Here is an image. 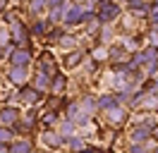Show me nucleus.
Instances as JSON below:
<instances>
[{
  "label": "nucleus",
  "mask_w": 158,
  "mask_h": 153,
  "mask_svg": "<svg viewBox=\"0 0 158 153\" xmlns=\"http://www.w3.org/2000/svg\"><path fill=\"white\" fill-rule=\"evenodd\" d=\"M127 153H148V151H146V146H144V143H129V146H127Z\"/></svg>",
  "instance_id": "nucleus-31"
},
{
  "label": "nucleus",
  "mask_w": 158,
  "mask_h": 153,
  "mask_svg": "<svg viewBox=\"0 0 158 153\" xmlns=\"http://www.w3.org/2000/svg\"><path fill=\"white\" fill-rule=\"evenodd\" d=\"M103 115H106V122L110 127H122L129 120V108L118 103V105H113V108H108V110H103Z\"/></svg>",
  "instance_id": "nucleus-4"
},
{
  "label": "nucleus",
  "mask_w": 158,
  "mask_h": 153,
  "mask_svg": "<svg viewBox=\"0 0 158 153\" xmlns=\"http://www.w3.org/2000/svg\"><path fill=\"white\" fill-rule=\"evenodd\" d=\"M2 2H5V5H10V2H12V0H2Z\"/></svg>",
  "instance_id": "nucleus-35"
},
{
  "label": "nucleus",
  "mask_w": 158,
  "mask_h": 153,
  "mask_svg": "<svg viewBox=\"0 0 158 153\" xmlns=\"http://www.w3.org/2000/svg\"><path fill=\"white\" fill-rule=\"evenodd\" d=\"M125 5H127V10L132 12V10H139V7H146L148 0H125Z\"/></svg>",
  "instance_id": "nucleus-30"
},
{
  "label": "nucleus",
  "mask_w": 158,
  "mask_h": 153,
  "mask_svg": "<svg viewBox=\"0 0 158 153\" xmlns=\"http://www.w3.org/2000/svg\"><path fill=\"white\" fill-rule=\"evenodd\" d=\"M34 153H41V151H34Z\"/></svg>",
  "instance_id": "nucleus-39"
},
{
  "label": "nucleus",
  "mask_w": 158,
  "mask_h": 153,
  "mask_svg": "<svg viewBox=\"0 0 158 153\" xmlns=\"http://www.w3.org/2000/svg\"><path fill=\"white\" fill-rule=\"evenodd\" d=\"M156 74H158V62H156Z\"/></svg>",
  "instance_id": "nucleus-36"
},
{
  "label": "nucleus",
  "mask_w": 158,
  "mask_h": 153,
  "mask_svg": "<svg viewBox=\"0 0 158 153\" xmlns=\"http://www.w3.org/2000/svg\"><path fill=\"white\" fill-rule=\"evenodd\" d=\"M153 153H158V146H156V151H153Z\"/></svg>",
  "instance_id": "nucleus-37"
},
{
  "label": "nucleus",
  "mask_w": 158,
  "mask_h": 153,
  "mask_svg": "<svg viewBox=\"0 0 158 153\" xmlns=\"http://www.w3.org/2000/svg\"><path fill=\"white\" fill-rule=\"evenodd\" d=\"M91 2H98V0H91Z\"/></svg>",
  "instance_id": "nucleus-38"
},
{
  "label": "nucleus",
  "mask_w": 158,
  "mask_h": 153,
  "mask_svg": "<svg viewBox=\"0 0 158 153\" xmlns=\"http://www.w3.org/2000/svg\"><path fill=\"white\" fill-rule=\"evenodd\" d=\"M91 60L94 62H106L108 60V46H101V48H91Z\"/></svg>",
  "instance_id": "nucleus-26"
},
{
  "label": "nucleus",
  "mask_w": 158,
  "mask_h": 153,
  "mask_svg": "<svg viewBox=\"0 0 158 153\" xmlns=\"http://www.w3.org/2000/svg\"><path fill=\"white\" fill-rule=\"evenodd\" d=\"M84 146H86L84 134H72V136H65V148H69L72 153H79Z\"/></svg>",
  "instance_id": "nucleus-17"
},
{
  "label": "nucleus",
  "mask_w": 158,
  "mask_h": 153,
  "mask_svg": "<svg viewBox=\"0 0 158 153\" xmlns=\"http://www.w3.org/2000/svg\"><path fill=\"white\" fill-rule=\"evenodd\" d=\"M0 153H10V143L0 141Z\"/></svg>",
  "instance_id": "nucleus-33"
},
{
  "label": "nucleus",
  "mask_w": 158,
  "mask_h": 153,
  "mask_svg": "<svg viewBox=\"0 0 158 153\" xmlns=\"http://www.w3.org/2000/svg\"><path fill=\"white\" fill-rule=\"evenodd\" d=\"M65 34H67V31H65V27H62V24H55V27H50V29H48V34L43 36V41H46L48 46H58L60 38L65 36Z\"/></svg>",
  "instance_id": "nucleus-16"
},
{
  "label": "nucleus",
  "mask_w": 158,
  "mask_h": 153,
  "mask_svg": "<svg viewBox=\"0 0 158 153\" xmlns=\"http://www.w3.org/2000/svg\"><path fill=\"white\" fill-rule=\"evenodd\" d=\"M62 50H77L79 48V41H77V36H72V34H65V36L60 38V43H58Z\"/></svg>",
  "instance_id": "nucleus-24"
},
{
  "label": "nucleus",
  "mask_w": 158,
  "mask_h": 153,
  "mask_svg": "<svg viewBox=\"0 0 158 153\" xmlns=\"http://www.w3.org/2000/svg\"><path fill=\"white\" fill-rule=\"evenodd\" d=\"M15 98H17V101H19V103H24V105H31V108H34V105H39V103H43V98H46V93H41L39 89H36V86L31 84H24V86H19V89H17V93H15Z\"/></svg>",
  "instance_id": "nucleus-3"
},
{
  "label": "nucleus",
  "mask_w": 158,
  "mask_h": 153,
  "mask_svg": "<svg viewBox=\"0 0 158 153\" xmlns=\"http://www.w3.org/2000/svg\"><path fill=\"white\" fill-rule=\"evenodd\" d=\"M58 132L62 134V136H72V134H77V124L72 122L69 117H62L58 122Z\"/></svg>",
  "instance_id": "nucleus-22"
},
{
  "label": "nucleus",
  "mask_w": 158,
  "mask_h": 153,
  "mask_svg": "<svg viewBox=\"0 0 158 153\" xmlns=\"http://www.w3.org/2000/svg\"><path fill=\"white\" fill-rule=\"evenodd\" d=\"M91 120H94V115L84 113V110H79V113L72 117V122L77 124V127H86V124H91Z\"/></svg>",
  "instance_id": "nucleus-27"
},
{
  "label": "nucleus",
  "mask_w": 158,
  "mask_h": 153,
  "mask_svg": "<svg viewBox=\"0 0 158 153\" xmlns=\"http://www.w3.org/2000/svg\"><path fill=\"white\" fill-rule=\"evenodd\" d=\"M41 141H43V146L50 148V151L65 148V136H62L58 129H43V132H41Z\"/></svg>",
  "instance_id": "nucleus-7"
},
{
  "label": "nucleus",
  "mask_w": 158,
  "mask_h": 153,
  "mask_svg": "<svg viewBox=\"0 0 158 153\" xmlns=\"http://www.w3.org/2000/svg\"><path fill=\"white\" fill-rule=\"evenodd\" d=\"M153 136H156V139H158V127H156V129H153Z\"/></svg>",
  "instance_id": "nucleus-34"
},
{
  "label": "nucleus",
  "mask_w": 158,
  "mask_h": 153,
  "mask_svg": "<svg viewBox=\"0 0 158 153\" xmlns=\"http://www.w3.org/2000/svg\"><path fill=\"white\" fill-rule=\"evenodd\" d=\"M10 41L15 43V46L19 48H31V31H29V24L24 22V19H19V22H15V24H10Z\"/></svg>",
  "instance_id": "nucleus-2"
},
{
  "label": "nucleus",
  "mask_w": 158,
  "mask_h": 153,
  "mask_svg": "<svg viewBox=\"0 0 158 153\" xmlns=\"http://www.w3.org/2000/svg\"><path fill=\"white\" fill-rule=\"evenodd\" d=\"M65 89H67V74L58 69L53 74V79H50V96H62Z\"/></svg>",
  "instance_id": "nucleus-10"
},
{
  "label": "nucleus",
  "mask_w": 158,
  "mask_h": 153,
  "mask_svg": "<svg viewBox=\"0 0 158 153\" xmlns=\"http://www.w3.org/2000/svg\"><path fill=\"white\" fill-rule=\"evenodd\" d=\"M96 101H98V110L103 113V110H108V108H113V105H118V96H115V91H110V93L96 96Z\"/></svg>",
  "instance_id": "nucleus-19"
},
{
  "label": "nucleus",
  "mask_w": 158,
  "mask_h": 153,
  "mask_svg": "<svg viewBox=\"0 0 158 153\" xmlns=\"http://www.w3.org/2000/svg\"><path fill=\"white\" fill-rule=\"evenodd\" d=\"M10 153H34V141H31L29 136L12 139L10 141Z\"/></svg>",
  "instance_id": "nucleus-12"
},
{
  "label": "nucleus",
  "mask_w": 158,
  "mask_h": 153,
  "mask_svg": "<svg viewBox=\"0 0 158 153\" xmlns=\"http://www.w3.org/2000/svg\"><path fill=\"white\" fill-rule=\"evenodd\" d=\"M115 36V24H101V31H98V38L103 46H108L110 41Z\"/></svg>",
  "instance_id": "nucleus-23"
},
{
  "label": "nucleus",
  "mask_w": 158,
  "mask_h": 153,
  "mask_svg": "<svg viewBox=\"0 0 158 153\" xmlns=\"http://www.w3.org/2000/svg\"><path fill=\"white\" fill-rule=\"evenodd\" d=\"M120 46L125 48L127 53H137V50H141V48H139V38L132 36V34H127V36L120 38Z\"/></svg>",
  "instance_id": "nucleus-21"
},
{
  "label": "nucleus",
  "mask_w": 158,
  "mask_h": 153,
  "mask_svg": "<svg viewBox=\"0 0 158 153\" xmlns=\"http://www.w3.org/2000/svg\"><path fill=\"white\" fill-rule=\"evenodd\" d=\"M12 139H15V132H12L10 127H2L0 124V141H5V143H10Z\"/></svg>",
  "instance_id": "nucleus-29"
},
{
  "label": "nucleus",
  "mask_w": 158,
  "mask_h": 153,
  "mask_svg": "<svg viewBox=\"0 0 158 153\" xmlns=\"http://www.w3.org/2000/svg\"><path fill=\"white\" fill-rule=\"evenodd\" d=\"M58 122H60V113H55V110H43L39 117V124L43 129H53V127H58Z\"/></svg>",
  "instance_id": "nucleus-15"
},
{
  "label": "nucleus",
  "mask_w": 158,
  "mask_h": 153,
  "mask_svg": "<svg viewBox=\"0 0 158 153\" xmlns=\"http://www.w3.org/2000/svg\"><path fill=\"white\" fill-rule=\"evenodd\" d=\"M7 81H10L15 89L29 84V81H31L29 67H12V65H7Z\"/></svg>",
  "instance_id": "nucleus-6"
},
{
  "label": "nucleus",
  "mask_w": 158,
  "mask_h": 153,
  "mask_svg": "<svg viewBox=\"0 0 158 153\" xmlns=\"http://www.w3.org/2000/svg\"><path fill=\"white\" fill-rule=\"evenodd\" d=\"M79 105H81L84 113H89V115L98 113V101H96V96H91V93L81 96V98H79Z\"/></svg>",
  "instance_id": "nucleus-18"
},
{
  "label": "nucleus",
  "mask_w": 158,
  "mask_h": 153,
  "mask_svg": "<svg viewBox=\"0 0 158 153\" xmlns=\"http://www.w3.org/2000/svg\"><path fill=\"white\" fill-rule=\"evenodd\" d=\"M67 0H48V10L50 7H60V5H65Z\"/></svg>",
  "instance_id": "nucleus-32"
},
{
  "label": "nucleus",
  "mask_w": 158,
  "mask_h": 153,
  "mask_svg": "<svg viewBox=\"0 0 158 153\" xmlns=\"http://www.w3.org/2000/svg\"><path fill=\"white\" fill-rule=\"evenodd\" d=\"M19 19H22V12H19L17 7H7L5 12H2V22H5L7 27H10V24H15V22H19Z\"/></svg>",
  "instance_id": "nucleus-25"
},
{
  "label": "nucleus",
  "mask_w": 158,
  "mask_h": 153,
  "mask_svg": "<svg viewBox=\"0 0 158 153\" xmlns=\"http://www.w3.org/2000/svg\"><path fill=\"white\" fill-rule=\"evenodd\" d=\"M19 117H22V113H19L17 105H12V103H2L0 105V124H2V127H12Z\"/></svg>",
  "instance_id": "nucleus-8"
},
{
  "label": "nucleus",
  "mask_w": 158,
  "mask_h": 153,
  "mask_svg": "<svg viewBox=\"0 0 158 153\" xmlns=\"http://www.w3.org/2000/svg\"><path fill=\"white\" fill-rule=\"evenodd\" d=\"M31 62H34V53H31V48L15 46V50L7 55V65H12V67H31Z\"/></svg>",
  "instance_id": "nucleus-5"
},
{
  "label": "nucleus",
  "mask_w": 158,
  "mask_h": 153,
  "mask_svg": "<svg viewBox=\"0 0 158 153\" xmlns=\"http://www.w3.org/2000/svg\"><path fill=\"white\" fill-rule=\"evenodd\" d=\"M53 27L48 22V17H36L34 22L29 24V31H31V38H43L48 34V29Z\"/></svg>",
  "instance_id": "nucleus-9"
},
{
  "label": "nucleus",
  "mask_w": 158,
  "mask_h": 153,
  "mask_svg": "<svg viewBox=\"0 0 158 153\" xmlns=\"http://www.w3.org/2000/svg\"><path fill=\"white\" fill-rule=\"evenodd\" d=\"M86 60V55H84V50H67V55L62 57V67L65 69H74V67H79L81 62Z\"/></svg>",
  "instance_id": "nucleus-11"
},
{
  "label": "nucleus",
  "mask_w": 158,
  "mask_h": 153,
  "mask_svg": "<svg viewBox=\"0 0 158 153\" xmlns=\"http://www.w3.org/2000/svg\"><path fill=\"white\" fill-rule=\"evenodd\" d=\"M46 17H48V22L53 24V27H55V24H62V22H65V5H60V7H50Z\"/></svg>",
  "instance_id": "nucleus-20"
},
{
  "label": "nucleus",
  "mask_w": 158,
  "mask_h": 153,
  "mask_svg": "<svg viewBox=\"0 0 158 153\" xmlns=\"http://www.w3.org/2000/svg\"><path fill=\"white\" fill-rule=\"evenodd\" d=\"M27 12L34 19L48 14V0H27Z\"/></svg>",
  "instance_id": "nucleus-14"
},
{
  "label": "nucleus",
  "mask_w": 158,
  "mask_h": 153,
  "mask_svg": "<svg viewBox=\"0 0 158 153\" xmlns=\"http://www.w3.org/2000/svg\"><path fill=\"white\" fill-rule=\"evenodd\" d=\"M50 79H53L50 74H46V72H39V69H36V72H34V76H31V84L36 86L41 93H50Z\"/></svg>",
  "instance_id": "nucleus-13"
},
{
  "label": "nucleus",
  "mask_w": 158,
  "mask_h": 153,
  "mask_svg": "<svg viewBox=\"0 0 158 153\" xmlns=\"http://www.w3.org/2000/svg\"><path fill=\"white\" fill-rule=\"evenodd\" d=\"M148 24L151 29H158V5L148 0Z\"/></svg>",
  "instance_id": "nucleus-28"
},
{
  "label": "nucleus",
  "mask_w": 158,
  "mask_h": 153,
  "mask_svg": "<svg viewBox=\"0 0 158 153\" xmlns=\"http://www.w3.org/2000/svg\"><path fill=\"white\" fill-rule=\"evenodd\" d=\"M96 17L101 24H118L122 17V7L115 0H98L96 2Z\"/></svg>",
  "instance_id": "nucleus-1"
}]
</instances>
